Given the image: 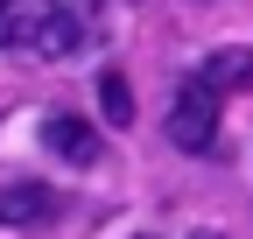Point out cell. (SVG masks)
Returning <instances> with one entry per match:
<instances>
[{"label":"cell","mask_w":253,"mask_h":239,"mask_svg":"<svg viewBox=\"0 0 253 239\" xmlns=\"http://www.w3.org/2000/svg\"><path fill=\"white\" fill-rule=\"evenodd\" d=\"M7 42L36 56H78L84 49V14L63 0H7Z\"/></svg>","instance_id":"obj_1"},{"label":"cell","mask_w":253,"mask_h":239,"mask_svg":"<svg viewBox=\"0 0 253 239\" xmlns=\"http://www.w3.org/2000/svg\"><path fill=\"white\" fill-rule=\"evenodd\" d=\"M169 141L183 148V155H211V148H218V92L204 78L183 84V92L169 99Z\"/></svg>","instance_id":"obj_2"},{"label":"cell","mask_w":253,"mask_h":239,"mask_svg":"<svg viewBox=\"0 0 253 239\" xmlns=\"http://www.w3.org/2000/svg\"><path fill=\"white\" fill-rule=\"evenodd\" d=\"M42 141H49V155H63L71 169H91V162L106 155V148H99V127L78 120V113H56L49 127H42Z\"/></svg>","instance_id":"obj_3"},{"label":"cell","mask_w":253,"mask_h":239,"mask_svg":"<svg viewBox=\"0 0 253 239\" xmlns=\"http://www.w3.org/2000/svg\"><path fill=\"white\" fill-rule=\"evenodd\" d=\"M56 211H63V197L49 183H7L0 190V225H42Z\"/></svg>","instance_id":"obj_4"},{"label":"cell","mask_w":253,"mask_h":239,"mask_svg":"<svg viewBox=\"0 0 253 239\" xmlns=\"http://www.w3.org/2000/svg\"><path fill=\"white\" fill-rule=\"evenodd\" d=\"M197 78L211 84L218 99H225V92H253V49H211Z\"/></svg>","instance_id":"obj_5"},{"label":"cell","mask_w":253,"mask_h":239,"mask_svg":"<svg viewBox=\"0 0 253 239\" xmlns=\"http://www.w3.org/2000/svg\"><path fill=\"white\" fill-rule=\"evenodd\" d=\"M99 113L113 120V127H134V84H126L120 71H99Z\"/></svg>","instance_id":"obj_6"},{"label":"cell","mask_w":253,"mask_h":239,"mask_svg":"<svg viewBox=\"0 0 253 239\" xmlns=\"http://www.w3.org/2000/svg\"><path fill=\"white\" fill-rule=\"evenodd\" d=\"M190 239H225V232H190Z\"/></svg>","instance_id":"obj_7"},{"label":"cell","mask_w":253,"mask_h":239,"mask_svg":"<svg viewBox=\"0 0 253 239\" xmlns=\"http://www.w3.org/2000/svg\"><path fill=\"white\" fill-rule=\"evenodd\" d=\"M0 7H7V0H0Z\"/></svg>","instance_id":"obj_8"}]
</instances>
